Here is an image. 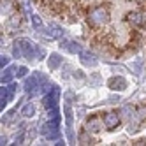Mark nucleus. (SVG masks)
<instances>
[{
	"mask_svg": "<svg viewBox=\"0 0 146 146\" xmlns=\"http://www.w3.org/2000/svg\"><path fill=\"white\" fill-rule=\"evenodd\" d=\"M144 116H146V109H139L137 111V120H143Z\"/></svg>",
	"mask_w": 146,
	"mask_h": 146,
	"instance_id": "22",
	"label": "nucleus"
},
{
	"mask_svg": "<svg viewBox=\"0 0 146 146\" xmlns=\"http://www.w3.org/2000/svg\"><path fill=\"white\" fill-rule=\"evenodd\" d=\"M108 19H109V14H108V9L104 7H97L90 13V21L93 25H104L108 23Z\"/></svg>",
	"mask_w": 146,
	"mask_h": 146,
	"instance_id": "2",
	"label": "nucleus"
},
{
	"mask_svg": "<svg viewBox=\"0 0 146 146\" xmlns=\"http://www.w3.org/2000/svg\"><path fill=\"white\" fill-rule=\"evenodd\" d=\"M108 86H109L111 90L121 92V90L127 88V81H125V78H121V76H113V78L108 81Z\"/></svg>",
	"mask_w": 146,
	"mask_h": 146,
	"instance_id": "5",
	"label": "nucleus"
},
{
	"mask_svg": "<svg viewBox=\"0 0 146 146\" xmlns=\"http://www.w3.org/2000/svg\"><path fill=\"white\" fill-rule=\"evenodd\" d=\"M21 114L25 118H32L34 114H35V106L32 102H28V104H25V106L21 108Z\"/></svg>",
	"mask_w": 146,
	"mask_h": 146,
	"instance_id": "12",
	"label": "nucleus"
},
{
	"mask_svg": "<svg viewBox=\"0 0 146 146\" xmlns=\"http://www.w3.org/2000/svg\"><path fill=\"white\" fill-rule=\"evenodd\" d=\"M16 143H18V144H21V143H23V132H21V134H19L18 137H16Z\"/></svg>",
	"mask_w": 146,
	"mask_h": 146,
	"instance_id": "23",
	"label": "nucleus"
},
{
	"mask_svg": "<svg viewBox=\"0 0 146 146\" xmlns=\"http://www.w3.org/2000/svg\"><path fill=\"white\" fill-rule=\"evenodd\" d=\"M121 114H123L127 120H134V108H130V106H123Z\"/></svg>",
	"mask_w": 146,
	"mask_h": 146,
	"instance_id": "17",
	"label": "nucleus"
},
{
	"mask_svg": "<svg viewBox=\"0 0 146 146\" xmlns=\"http://www.w3.org/2000/svg\"><path fill=\"white\" fill-rule=\"evenodd\" d=\"M49 28H51L49 32H48L49 39H60V37H64V30H62V27H58L56 23H51Z\"/></svg>",
	"mask_w": 146,
	"mask_h": 146,
	"instance_id": "10",
	"label": "nucleus"
},
{
	"mask_svg": "<svg viewBox=\"0 0 146 146\" xmlns=\"http://www.w3.org/2000/svg\"><path fill=\"white\" fill-rule=\"evenodd\" d=\"M86 130H92V132L100 130V121H99L97 118H90L88 123H86Z\"/></svg>",
	"mask_w": 146,
	"mask_h": 146,
	"instance_id": "14",
	"label": "nucleus"
},
{
	"mask_svg": "<svg viewBox=\"0 0 146 146\" xmlns=\"http://www.w3.org/2000/svg\"><path fill=\"white\" fill-rule=\"evenodd\" d=\"M40 127H42V129H40V134L46 135L48 139L58 137V120H51V118H49V121L42 123Z\"/></svg>",
	"mask_w": 146,
	"mask_h": 146,
	"instance_id": "1",
	"label": "nucleus"
},
{
	"mask_svg": "<svg viewBox=\"0 0 146 146\" xmlns=\"http://www.w3.org/2000/svg\"><path fill=\"white\" fill-rule=\"evenodd\" d=\"M79 58H81V64L86 65V67H95L99 64V60L95 58V55L88 53V51H81L79 53Z\"/></svg>",
	"mask_w": 146,
	"mask_h": 146,
	"instance_id": "7",
	"label": "nucleus"
},
{
	"mask_svg": "<svg viewBox=\"0 0 146 146\" xmlns=\"http://www.w3.org/2000/svg\"><path fill=\"white\" fill-rule=\"evenodd\" d=\"M132 67H134V74H139V72H141V60H135L134 62V64H132Z\"/></svg>",
	"mask_w": 146,
	"mask_h": 146,
	"instance_id": "21",
	"label": "nucleus"
},
{
	"mask_svg": "<svg viewBox=\"0 0 146 146\" xmlns=\"http://www.w3.org/2000/svg\"><path fill=\"white\" fill-rule=\"evenodd\" d=\"M62 48L64 49H67L69 53H76V55H79L81 53V46L78 44V42H74V40H67V39H64L62 40Z\"/></svg>",
	"mask_w": 146,
	"mask_h": 146,
	"instance_id": "8",
	"label": "nucleus"
},
{
	"mask_svg": "<svg viewBox=\"0 0 146 146\" xmlns=\"http://www.w3.org/2000/svg\"><path fill=\"white\" fill-rule=\"evenodd\" d=\"M48 62H49V69H58L62 65V56L58 53H51Z\"/></svg>",
	"mask_w": 146,
	"mask_h": 146,
	"instance_id": "11",
	"label": "nucleus"
},
{
	"mask_svg": "<svg viewBox=\"0 0 146 146\" xmlns=\"http://www.w3.org/2000/svg\"><path fill=\"white\" fill-rule=\"evenodd\" d=\"M90 81H92V85H93V86H97V85H99V81H100V76H99V74H92V76H90Z\"/></svg>",
	"mask_w": 146,
	"mask_h": 146,
	"instance_id": "20",
	"label": "nucleus"
},
{
	"mask_svg": "<svg viewBox=\"0 0 146 146\" xmlns=\"http://www.w3.org/2000/svg\"><path fill=\"white\" fill-rule=\"evenodd\" d=\"M127 19H129L132 25H135V27L144 25V16L139 14V13H129V14H127Z\"/></svg>",
	"mask_w": 146,
	"mask_h": 146,
	"instance_id": "9",
	"label": "nucleus"
},
{
	"mask_svg": "<svg viewBox=\"0 0 146 146\" xmlns=\"http://www.w3.org/2000/svg\"><path fill=\"white\" fill-rule=\"evenodd\" d=\"M23 88H25V92L27 93H30V95H37V93L40 92L39 88V83H37V76H30V78H27L25 79V83H23Z\"/></svg>",
	"mask_w": 146,
	"mask_h": 146,
	"instance_id": "4",
	"label": "nucleus"
},
{
	"mask_svg": "<svg viewBox=\"0 0 146 146\" xmlns=\"http://www.w3.org/2000/svg\"><path fill=\"white\" fill-rule=\"evenodd\" d=\"M104 125H106V129H109V130L116 129L120 125V116L116 113H108L106 116H104Z\"/></svg>",
	"mask_w": 146,
	"mask_h": 146,
	"instance_id": "6",
	"label": "nucleus"
},
{
	"mask_svg": "<svg viewBox=\"0 0 146 146\" xmlns=\"http://www.w3.org/2000/svg\"><path fill=\"white\" fill-rule=\"evenodd\" d=\"M109 100H111V102H118V100H120V97H118V95H111V97H109Z\"/></svg>",
	"mask_w": 146,
	"mask_h": 146,
	"instance_id": "24",
	"label": "nucleus"
},
{
	"mask_svg": "<svg viewBox=\"0 0 146 146\" xmlns=\"http://www.w3.org/2000/svg\"><path fill=\"white\" fill-rule=\"evenodd\" d=\"M13 55H14V58H21L23 56V49H21V42H19V40H16L14 46H13Z\"/></svg>",
	"mask_w": 146,
	"mask_h": 146,
	"instance_id": "16",
	"label": "nucleus"
},
{
	"mask_svg": "<svg viewBox=\"0 0 146 146\" xmlns=\"http://www.w3.org/2000/svg\"><path fill=\"white\" fill-rule=\"evenodd\" d=\"M27 72H28L27 67H19V69H16V76H18V78H25Z\"/></svg>",
	"mask_w": 146,
	"mask_h": 146,
	"instance_id": "18",
	"label": "nucleus"
},
{
	"mask_svg": "<svg viewBox=\"0 0 146 146\" xmlns=\"http://www.w3.org/2000/svg\"><path fill=\"white\" fill-rule=\"evenodd\" d=\"M30 19H32V25H34V28L37 30V32H40V30L44 28V25H42V19H40V16H37V14H32V16H30Z\"/></svg>",
	"mask_w": 146,
	"mask_h": 146,
	"instance_id": "15",
	"label": "nucleus"
},
{
	"mask_svg": "<svg viewBox=\"0 0 146 146\" xmlns=\"http://www.w3.org/2000/svg\"><path fill=\"white\" fill-rule=\"evenodd\" d=\"M19 42H21V49H23V56L32 60V58H37V48L34 46V42H30L28 39H19Z\"/></svg>",
	"mask_w": 146,
	"mask_h": 146,
	"instance_id": "3",
	"label": "nucleus"
},
{
	"mask_svg": "<svg viewBox=\"0 0 146 146\" xmlns=\"http://www.w3.org/2000/svg\"><path fill=\"white\" fill-rule=\"evenodd\" d=\"M14 74H16V69H14V67L5 69V70L2 72V85H7V83H11V79H13Z\"/></svg>",
	"mask_w": 146,
	"mask_h": 146,
	"instance_id": "13",
	"label": "nucleus"
},
{
	"mask_svg": "<svg viewBox=\"0 0 146 146\" xmlns=\"http://www.w3.org/2000/svg\"><path fill=\"white\" fill-rule=\"evenodd\" d=\"M5 65H9V56L7 55H2V56H0V67H5Z\"/></svg>",
	"mask_w": 146,
	"mask_h": 146,
	"instance_id": "19",
	"label": "nucleus"
}]
</instances>
